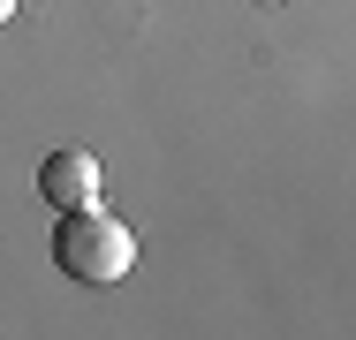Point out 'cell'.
<instances>
[{
    "mask_svg": "<svg viewBox=\"0 0 356 340\" xmlns=\"http://www.w3.org/2000/svg\"><path fill=\"white\" fill-rule=\"evenodd\" d=\"M258 8H281V0H258Z\"/></svg>",
    "mask_w": 356,
    "mask_h": 340,
    "instance_id": "cell-4",
    "label": "cell"
},
{
    "mask_svg": "<svg viewBox=\"0 0 356 340\" xmlns=\"http://www.w3.org/2000/svg\"><path fill=\"white\" fill-rule=\"evenodd\" d=\"M8 15H15V0H0V23H8Z\"/></svg>",
    "mask_w": 356,
    "mask_h": 340,
    "instance_id": "cell-3",
    "label": "cell"
},
{
    "mask_svg": "<svg viewBox=\"0 0 356 340\" xmlns=\"http://www.w3.org/2000/svg\"><path fill=\"white\" fill-rule=\"evenodd\" d=\"M54 265L83 280V287H114V280H129L137 265V235H129V219H114V212H61V227H54Z\"/></svg>",
    "mask_w": 356,
    "mask_h": 340,
    "instance_id": "cell-1",
    "label": "cell"
},
{
    "mask_svg": "<svg viewBox=\"0 0 356 340\" xmlns=\"http://www.w3.org/2000/svg\"><path fill=\"white\" fill-rule=\"evenodd\" d=\"M38 197L54 204V212H91V204L106 197V174H99V159H91V151L61 144V151H46V159H38Z\"/></svg>",
    "mask_w": 356,
    "mask_h": 340,
    "instance_id": "cell-2",
    "label": "cell"
}]
</instances>
